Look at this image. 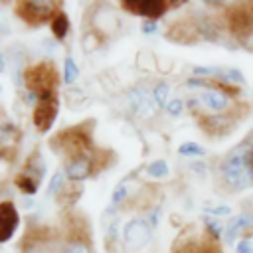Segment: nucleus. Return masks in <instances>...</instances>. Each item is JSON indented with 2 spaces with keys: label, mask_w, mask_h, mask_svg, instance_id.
Masks as SVG:
<instances>
[{
  "label": "nucleus",
  "mask_w": 253,
  "mask_h": 253,
  "mask_svg": "<svg viewBox=\"0 0 253 253\" xmlns=\"http://www.w3.org/2000/svg\"><path fill=\"white\" fill-rule=\"evenodd\" d=\"M223 81L235 83V85H245V83H247L245 75H243L237 67H227V69H223Z\"/></svg>",
  "instance_id": "obj_24"
},
{
  "label": "nucleus",
  "mask_w": 253,
  "mask_h": 253,
  "mask_svg": "<svg viewBox=\"0 0 253 253\" xmlns=\"http://www.w3.org/2000/svg\"><path fill=\"white\" fill-rule=\"evenodd\" d=\"M57 253H93V251H91V245L85 237L75 235V237L65 239L61 243V247L57 249Z\"/></svg>",
  "instance_id": "obj_14"
},
{
  "label": "nucleus",
  "mask_w": 253,
  "mask_h": 253,
  "mask_svg": "<svg viewBox=\"0 0 253 253\" xmlns=\"http://www.w3.org/2000/svg\"><path fill=\"white\" fill-rule=\"evenodd\" d=\"M65 170H55L53 176L49 178V184H47V194L49 196H55V194H61L63 188H65Z\"/></svg>",
  "instance_id": "obj_21"
},
{
  "label": "nucleus",
  "mask_w": 253,
  "mask_h": 253,
  "mask_svg": "<svg viewBox=\"0 0 253 253\" xmlns=\"http://www.w3.org/2000/svg\"><path fill=\"white\" fill-rule=\"evenodd\" d=\"M182 111H184V103H182V99L174 97V99L168 101V105H166V113H168L170 117H180Z\"/></svg>",
  "instance_id": "obj_28"
},
{
  "label": "nucleus",
  "mask_w": 253,
  "mask_h": 253,
  "mask_svg": "<svg viewBox=\"0 0 253 253\" xmlns=\"http://www.w3.org/2000/svg\"><path fill=\"white\" fill-rule=\"evenodd\" d=\"M77 77H79V67H77L75 59L71 55H67L63 59V83L65 85H71V83H75Z\"/></svg>",
  "instance_id": "obj_20"
},
{
  "label": "nucleus",
  "mask_w": 253,
  "mask_h": 253,
  "mask_svg": "<svg viewBox=\"0 0 253 253\" xmlns=\"http://www.w3.org/2000/svg\"><path fill=\"white\" fill-rule=\"evenodd\" d=\"M168 4L170 2H164V0H125L123 6L132 12V14H138V16H144L152 22H156L160 16L166 14L168 10Z\"/></svg>",
  "instance_id": "obj_6"
},
{
  "label": "nucleus",
  "mask_w": 253,
  "mask_h": 253,
  "mask_svg": "<svg viewBox=\"0 0 253 253\" xmlns=\"http://www.w3.org/2000/svg\"><path fill=\"white\" fill-rule=\"evenodd\" d=\"M152 97H154V103L158 105V109H166V105H168V101H170V85L164 83V81L154 83V87H152Z\"/></svg>",
  "instance_id": "obj_17"
},
{
  "label": "nucleus",
  "mask_w": 253,
  "mask_h": 253,
  "mask_svg": "<svg viewBox=\"0 0 253 253\" xmlns=\"http://www.w3.org/2000/svg\"><path fill=\"white\" fill-rule=\"evenodd\" d=\"M57 77L51 69V65H36L32 69L26 71V83H28V89L30 91H36V93H42V91H47V89H53Z\"/></svg>",
  "instance_id": "obj_5"
},
{
  "label": "nucleus",
  "mask_w": 253,
  "mask_h": 253,
  "mask_svg": "<svg viewBox=\"0 0 253 253\" xmlns=\"http://www.w3.org/2000/svg\"><path fill=\"white\" fill-rule=\"evenodd\" d=\"M152 231L146 215H134L123 225V243L130 251H140L152 241Z\"/></svg>",
  "instance_id": "obj_2"
},
{
  "label": "nucleus",
  "mask_w": 253,
  "mask_h": 253,
  "mask_svg": "<svg viewBox=\"0 0 253 253\" xmlns=\"http://www.w3.org/2000/svg\"><path fill=\"white\" fill-rule=\"evenodd\" d=\"M93 30L101 36H113L117 30H119V18L113 10L101 6L95 10V16H93Z\"/></svg>",
  "instance_id": "obj_12"
},
{
  "label": "nucleus",
  "mask_w": 253,
  "mask_h": 253,
  "mask_svg": "<svg viewBox=\"0 0 253 253\" xmlns=\"http://www.w3.org/2000/svg\"><path fill=\"white\" fill-rule=\"evenodd\" d=\"M99 43H101V34H97L95 30L87 32V34L83 36V40H81V45H83V49H85L87 53L95 51V49L99 47Z\"/></svg>",
  "instance_id": "obj_23"
},
{
  "label": "nucleus",
  "mask_w": 253,
  "mask_h": 253,
  "mask_svg": "<svg viewBox=\"0 0 253 253\" xmlns=\"http://www.w3.org/2000/svg\"><path fill=\"white\" fill-rule=\"evenodd\" d=\"M235 253H253V239L251 237H243L241 241H237Z\"/></svg>",
  "instance_id": "obj_29"
},
{
  "label": "nucleus",
  "mask_w": 253,
  "mask_h": 253,
  "mask_svg": "<svg viewBox=\"0 0 253 253\" xmlns=\"http://www.w3.org/2000/svg\"><path fill=\"white\" fill-rule=\"evenodd\" d=\"M146 174H148L150 178H154V180H162V178H168L170 168H168L166 160L158 158V160L148 162V166H146Z\"/></svg>",
  "instance_id": "obj_18"
},
{
  "label": "nucleus",
  "mask_w": 253,
  "mask_h": 253,
  "mask_svg": "<svg viewBox=\"0 0 253 253\" xmlns=\"http://www.w3.org/2000/svg\"><path fill=\"white\" fill-rule=\"evenodd\" d=\"M136 67L144 71H154L158 69V57L150 51H138L136 53Z\"/></svg>",
  "instance_id": "obj_19"
},
{
  "label": "nucleus",
  "mask_w": 253,
  "mask_h": 253,
  "mask_svg": "<svg viewBox=\"0 0 253 253\" xmlns=\"http://www.w3.org/2000/svg\"><path fill=\"white\" fill-rule=\"evenodd\" d=\"M0 227H2V233H0V243H8L14 235H16V229L20 225V213L16 210V204L10 202V200H4L0 204Z\"/></svg>",
  "instance_id": "obj_8"
},
{
  "label": "nucleus",
  "mask_w": 253,
  "mask_h": 253,
  "mask_svg": "<svg viewBox=\"0 0 253 253\" xmlns=\"http://www.w3.org/2000/svg\"><path fill=\"white\" fill-rule=\"evenodd\" d=\"M126 103L130 107V111L136 115V117H142V119H150L154 117L158 105L154 103V97H152V91L144 89V87H132L126 91Z\"/></svg>",
  "instance_id": "obj_4"
},
{
  "label": "nucleus",
  "mask_w": 253,
  "mask_h": 253,
  "mask_svg": "<svg viewBox=\"0 0 253 253\" xmlns=\"http://www.w3.org/2000/svg\"><path fill=\"white\" fill-rule=\"evenodd\" d=\"M126 196H128V184H126V182L117 184L115 190H113V194H111V206H119V204H123V202L126 200Z\"/></svg>",
  "instance_id": "obj_25"
},
{
  "label": "nucleus",
  "mask_w": 253,
  "mask_h": 253,
  "mask_svg": "<svg viewBox=\"0 0 253 253\" xmlns=\"http://www.w3.org/2000/svg\"><path fill=\"white\" fill-rule=\"evenodd\" d=\"M229 30L235 38L243 40L253 34V6H239L229 14Z\"/></svg>",
  "instance_id": "obj_7"
},
{
  "label": "nucleus",
  "mask_w": 253,
  "mask_h": 253,
  "mask_svg": "<svg viewBox=\"0 0 253 253\" xmlns=\"http://www.w3.org/2000/svg\"><path fill=\"white\" fill-rule=\"evenodd\" d=\"M178 152H180L182 156H204V154H206V148H204L202 144L194 142V140H186V142H182V144L178 146Z\"/></svg>",
  "instance_id": "obj_22"
},
{
  "label": "nucleus",
  "mask_w": 253,
  "mask_h": 253,
  "mask_svg": "<svg viewBox=\"0 0 253 253\" xmlns=\"http://www.w3.org/2000/svg\"><path fill=\"white\" fill-rule=\"evenodd\" d=\"M146 219H148V223L152 225V229H156V227H158V221H160V210H158V208H154V210L146 215Z\"/></svg>",
  "instance_id": "obj_32"
},
{
  "label": "nucleus",
  "mask_w": 253,
  "mask_h": 253,
  "mask_svg": "<svg viewBox=\"0 0 253 253\" xmlns=\"http://www.w3.org/2000/svg\"><path fill=\"white\" fill-rule=\"evenodd\" d=\"M198 99H200V105L204 109H210L213 113H223L231 105L229 95L223 89H217V87H211V85L206 87V89H202V93L198 95Z\"/></svg>",
  "instance_id": "obj_10"
},
{
  "label": "nucleus",
  "mask_w": 253,
  "mask_h": 253,
  "mask_svg": "<svg viewBox=\"0 0 253 253\" xmlns=\"http://www.w3.org/2000/svg\"><path fill=\"white\" fill-rule=\"evenodd\" d=\"M65 174H67V178L71 180V182H81V180H85L87 176H91L93 174V162H91V156L89 154H77V156H73L67 164H65Z\"/></svg>",
  "instance_id": "obj_11"
},
{
  "label": "nucleus",
  "mask_w": 253,
  "mask_h": 253,
  "mask_svg": "<svg viewBox=\"0 0 253 253\" xmlns=\"http://www.w3.org/2000/svg\"><path fill=\"white\" fill-rule=\"evenodd\" d=\"M206 229L210 231V235H211L213 239H219V237H223V233H225V225H221V223L215 221V219H208V221H206Z\"/></svg>",
  "instance_id": "obj_27"
},
{
  "label": "nucleus",
  "mask_w": 253,
  "mask_h": 253,
  "mask_svg": "<svg viewBox=\"0 0 253 253\" xmlns=\"http://www.w3.org/2000/svg\"><path fill=\"white\" fill-rule=\"evenodd\" d=\"M57 109H59V103H57V95L53 89H47V91H42L40 93V101L38 105L34 107V115H32V121H34V126L40 130V132H47L57 117Z\"/></svg>",
  "instance_id": "obj_3"
},
{
  "label": "nucleus",
  "mask_w": 253,
  "mask_h": 253,
  "mask_svg": "<svg viewBox=\"0 0 253 253\" xmlns=\"http://www.w3.org/2000/svg\"><path fill=\"white\" fill-rule=\"evenodd\" d=\"M55 10V2H20L18 6V14L30 22V24H40V22H45Z\"/></svg>",
  "instance_id": "obj_9"
},
{
  "label": "nucleus",
  "mask_w": 253,
  "mask_h": 253,
  "mask_svg": "<svg viewBox=\"0 0 253 253\" xmlns=\"http://www.w3.org/2000/svg\"><path fill=\"white\" fill-rule=\"evenodd\" d=\"M251 227H253V213H249V211H241L239 215L231 217L229 223L225 225V233H223L225 243H233L235 237L241 235V231L251 229Z\"/></svg>",
  "instance_id": "obj_13"
},
{
  "label": "nucleus",
  "mask_w": 253,
  "mask_h": 253,
  "mask_svg": "<svg viewBox=\"0 0 253 253\" xmlns=\"http://www.w3.org/2000/svg\"><path fill=\"white\" fill-rule=\"evenodd\" d=\"M204 213L213 215V217H225V215H231V208H229L227 204H221V206H210V208H204Z\"/></svg>",
  "instance_id": "obj_26"
},
{
  "label": "nucleus",
  "mask_w": 253,
  "mask_h": 253,
  "mask_svg": "<svg viewBox=\"0 0 253 253\" xmlns=\"http://www.w3.org/2000/svg\"><path fill=\"white\" fill-rule=\"evenodd\" d=\"M186 87H188V89H198V87L206 89V87H210V83H208L206 79H200V77H192V79H188V81H186Z\"/></svg>",
  "instance_id": "obj_31"
},
{
  "label": "nucleus",
  "mask_w": 253,
  "mask_h": 253,
  "mask_svg": "<svg viewBox=\"0 0 253 253\" xmlns=\"http://www.w3.org/2000/svg\"><path fill=\"white\" fill-rule=\"evenodd\" d=\"M69 32V18L65 12H57L51 18V34L55 36V40H63Z\"/></svg>",
  "instance_id": "obj_15"
},
{
  "label": "nucleus",
  "mask_w": 253,
  "mask_h": 253,
  "mask_svg": "<svg viewBox=\"0 0 253 253\" xmlns=\"http://www.w3.org/2000/svg\"><path fill=\"white\" fill-rule=\"evenodd\" d=\"M16 186L22 190V194H24L26 198H32V196L38 192L40 182H38L36 178L28 176L26 172H22V174H18V176H16Z\"/></svg>",
  "instance_id": "obj_16"
},
{
  "label": "nucleus",
  "mask_w": 253,
  "mask_h": 253,
  "mask_svg": "<svg viewBox=\"0 0 253 253\" xmlns=\"http://www.w3.org/2000/svg\"><path fill=\"white\" fill-rule=\"evenodd\" d=\"M221 178L231 190H247L253 186V134L235 144L221 160Z\"/></svg>",
  "instance_id": "obj_1"
},
{
  "label": "nucleus",
  "mask_w": 253,
  "mask_h": 253,
  "mask_svg": "<svg viewBox=\"0 0 253 253\" xmlns=\"http://www.w3.org/2000/svg\"><path fill=\"white\" fill-rule=\"evenodd\" d=\"M140 30H142V34H144V36H152V34H156V32H158V22L146 20V22H142Z\"/></svg>",
  "instance_id": "obj_30"
}]
</instances>
